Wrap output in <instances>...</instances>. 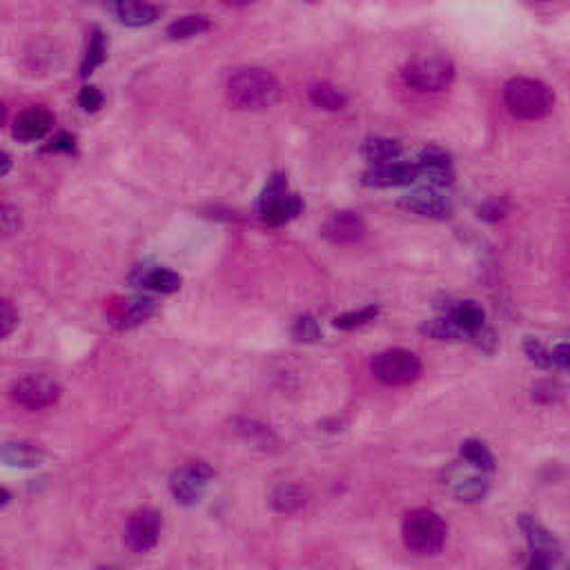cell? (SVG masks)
I'll list each match as a JSON object with an SVG mask.
<instances>
[{
	"label": "cell",
	"mask_w": 570,
	"mask_h": 570,
	"mask_svg": "<svg viewBox=\"0 0 570 570\" xmlns=\"http://www.w3.org/2000/svg\"><path fill=\"white\" fill-rule=\"evenodd\" d=\"M227 98L236 109L261 112V109L277 106L281 98V83L268 69H236L227 80Z\"/></svg>",
	"instance_id": "obj_1"
},
{
	"label": "cell",
	"mask_w": 570,
	"mask_h": 570,
	"mask_svg": "<svg viewBox=\"0 0 570 570\" xmlns=\"http://www.w3.org/2000/svg\"><path fill=\"white\" fill-rule=\"evenodd\" d=\"M503 101L521 121H539L548 116L555 106V94L548 85L535 78H512L503 87Z\"/></svg>",
	"instance_id": "obj_2"
},
{
	"label": "cell",
	"mask_w": 570,
	"mask_h": 570,
	"mask_svg": "<svg viewBox=\"0 0 570 570\" xmlns=\"http://www.w3.org/2000/svg\"><path fill=\"white\" fill-rule=\"evenodd\" d=\"M403 544L417 555H435L444 548L448 526L441 519L439 512L430 508H415L403 517L401 526Z\"/></svg>",
	"instance_id": "obj_3"
},
{
	"label": "cell",
	"mask_w": 570,
	"mask_h": 570,
	"mask_svg": "<svg viewBox=\"0 0 570 570\" xmlns=\"http://www.w3.org/2000/svg\"><path fill=\"white\" fill-rule=\"evenodd\" d=\"M372 372L386 386H410L421 377V361L410 350L392 348L374 356Z\"/></svg>",
	"instance_id": "obj_4"
},
{
	"label": "cell",
	"mask_w": 570,
	"mask_h": 570,
	"mask_svg": "<svg viewBox=\"0 0 570 570\" xmlns=\"http://www.w3.org/2000/svg\"><path fill=\"white\" fill-rule=\"evenodd\" d=\"M261 216L270 225H283V223L297 218L303 210V201L288 189L283 177H272L265 185L259 201Z\"/></svg>",
	"instance_id": "obj_5"
},
{
	"label": "cell",
	"mask_w": 570,
	"mask_h": 570,
	"mask_svg": "<svg viewBox=\"0 0 570 570\" xmlns=\"http://www.w3.org/2000/svg\"><path fill=\"white\" fill-rule=\"evenodd\" d=\"M453 76V63L441 56H421L410 60L403 69V80L419 92H441L448 87Z\"/></svg>",
	"instance_id": "obj_6"
},
{
	"label": "cell",
	"mask_w": 570,
	"mask_h": 570,
	"mask_svg": "<svg viewBox=\"0 0 570 570\" xmlns=\"http://www.w3.org/2000/svg\"><path fill=\"white\" fill-rule=\"evenodd\" d=\"M212 479V468L203 462L185 464L170 479V491L180 506H197L206 495V488Z\"/></svg>",
	"instance_id": "obj_7"
},
{
	"label": "cell",
	"mask_w": 570,
	"mask_h": 570,
	"mask_svg": "<svg viewBox=\"0 0 570 570\" xmlns=\"http://www.w3.org/2000/svg\"><path fill=\"white\" fill-rule=\"evenodd\" d=\"M12 399L23 408L41 410L54 406L60 399V386L45 374H30L12 383Z\"/></svg>",
	"instance_id": "obj_8"
},
{
	"label": "cell",
	"mask_w": 570,
	"mask_h": 570,
	"mask_svg": "<svg viewBox=\"0 0 570 570\" xmlns=\"http://www.w3.org/2000/svg\"><path fill=\"white\" fill-rule=\"evenodd\" d=\"M161 530H163V519L152 508H141V510L132 512L125 526V546L132 553H150L161 539Z\"/></svg>",
	"instance_id": "obj_9"
},
{
	"label": "cell",
	"mask_w": 570,
	"mask_h": 570,
	"mask_svg": "<svg viewBox=\"0 0 570 570\" xmlns=\"http://www.w3.org/2000/svg\"><path fill=\"white\" fill-rule=\"evenodd\" d=\"M521 530H524L526 541H529L530 548V568H546L553 566L559 557H562V548H559V541L555 539L553 533L544 529L539 521L533 517L524 515L521 517Z\"/></svg>",
	"instance_id": "obj_10"
},
{
	"label": "cell",
	"mask_w": 570,
	"mask_h": 570,
	"mask_svg": "<svg viewBox=\"0 0 570 570\" xmlns=\"http://www.w3.org/2000/svg\"><path fill=\"white\" fill-rule=\"evenodd\" d=\"M446 483H448L450 492L459 501H479L488 492V482L483 477V470L468 462L453 465L448 474H446Z\"/></svg>",
	"instance_id": "obj_11"
},
{
	"label": "cell",
	"mask_w": 570,
	"mask_h": 570,
	"mask_svg": "<svg viewBox=\"0 0 570 570\" xmlns=\"http://www.w3.org/2000/svg\"><path fill=\"white\" fill-rule=\"evenodd\" d=\"M417 168H419V179H424L430 188H446L455 179L453 161L441 147H426L419 154Z\"/></svg>",
	"instance_id": "obj_12"
},
{
	"label": "cell",
	"mask_w": 570,
	"mask_h": 570,
	"mask_svg": "<svg viewBox=\"0 0 570 570\" xmlns=\"http://www.w3.org/2000/svg\"><path fill=\"white\" fill-rule=\"evenodd\" d=\"M321 234L335 245H354L365 236L363 218L354 212H336L323 223Z\"/></svg>",
	"instance_id": "obj_13"
},
{
	"label": "cell",
	"mask_w": 570,
	"mask_h": 570,
	"mask_svg": "<svg viewBox=\"0 0 570 570\" xmlns=\"http://www.w3.org/2000/svg\"><path fill=\"white\" fill-rule=\"evenodd\" d=\"M419 180V168L417 163H383L374 165L363 174V183L370 188H399Z\"/></svg>",
	"instance_id": "obj_14"
},
{
	"label": "cell",
	"mask_w": 570,
	"mask_h": 570,
	"mask_svg": "<svg viewBox=\"0 0 570 570\" xmlns=\"http://www.w3.org/2000/svg\"><path fill=\"white\" fill-rule=\"evenodd\" d=\"M54 127V116H51L50 109L45 107H32L25 109L16 116L14 121V139L21 142H32L41 141L47 132Z\"/></svg>",
	"instance_id": "obj_15"
},
{
	"label": "cell",
	"mask_w": 570,
	"mask_h": 570,
	"mask_svg": "<svg viewBox=\"0 0 570 570\" xmlns=\"http://www.w3.org/2000/svg\"><path fill=\"white\" fill-rule=\"evenodd\" d=\"M106 3L127 27H147L159 18V9L147 0H106Z\"/></svg>",
	"instance_id": "obj_16"
},
{
	"label": "cell",
	"mask_w": 570,
	"mask_h": 570,
	"mask_svg": "<svg viewBox=\"0 0 570 570\" xmlns=\"http://www.w3.org/2000/svg\"><path fill=\"white\" fill-rule=\"evenodd\" d=\"M401 206L406 207V210L428 218H448L450 212H453V206L448 203V198H444L439 192H435V188L408 194L401 201Z\"/></svg>",
	"instance_id": "obj_17"
},
{
	"label": "cell",
	"mask_w": 570,
	"mask_h": 570,
	"mask_svg": "<svg viewBox=\"0 0 570 570\" xmlns=\"http://www.w3.org/2000/svg\"><path fill=\"white\" fill-rule=\"evenodd\" d=\"M156 310V303L147 297L125 299L112 310V323L116 327H134L147 321Z\"/></svg>",
	"instance_id": "obj_18"
},
{
	"label": "cell",
	"mask_w": 570,
	"mask_h": 570,
	"mask_svg": "<svg viewBox=\"0 0 570 570\" xmlns=\"http://www.w3.org/2000/svg\"><path fill=\"white\" fill-rule=\"evenodd\" d=\"M361 154H363L365 161H370L372 165L394 163V161L403 154V147L399 141L383 139V136H372V139L363 142Z\"/></svg>",
	"instance_id": "obj_19"
},
{
	"label": "cell",
	"mask_w": 570,
	"mask_h": 570,
	"mask_svg": "<svg viewBox=\"0 0 570 570\" xmlns=\"http://www.w3.org/2000/svg\"><path fill=\"white\" fill-rule=\"evenodd\" d=\"M448 317L465 332V339H470L474 330L483 327V321H486V312L474 301L455 303V306L448 308Z\"/></svg>",
	"instance_id": "obj_20"
},
{
	"label": "cell",
	"mask_w": 570,
	"mask_h": 570,
	"mask_svg": "<svg viewBox=\"0 0 570 570\" xmlns=\"http://www.w3.org/2000/svg\"><path fill=\"white\" fill-rule=\"evenodd\" d=\"M42 450L36 448L34 444H25V441H12L5 444L3 448V462L14 468H36L42 462Z\"/></svg>",
	"instance_id": "obj_21"
},
{
	"label": "cell",
	"mask_w": 570,
	"mask_h": 570,
	"mask_svg": "<svg viewBox=\"0 0 570 570\" xmlns=\"http://www.w3.org/2000/svg\"><path fill=\"white\" fill-rule=\"evenodd\" d=\"M270 503H272L274 510L285 512V515H294V512L306 508L308 495L303 488L292 486V483H283V486L274 488V492L270 495Z\"/></svg>",
	"instance_id": "obj_22"
},
{
	"label": "cell",
	"mask_w": 570,
	"mask_h": 570,
	"mask_svg": "<svg viewBox=\"0 0 570 570\" xmlns=\"http://www.w3.org/2000/svg\"><path fill=\"white\" fill-rule=\"evenodd\" d=\"M139 283L142 285V288L154 290V292L172 294V292H177V290H180L183 279L168 268H152V270H142Z\"/></svg>",
	"instance_id": "obj_23"
},
{
	"label": "cell",
	"mask_w": 570,
	"mask_h": 570,
	"mask_svg": "<svg viewBox=\"0 0 570 570\" xmlns=\"http://www.w3.org/2000/svg\"><path fill=\"white\" fill-rule=\"evenodd\" d=\"M234 426H236V432H239L245 441L254 444L256 448L268 450V448H272V446H277V435H274L268 426L259 424V421L236 419Z\"/></svg>",
	"instance_id": "obj_24"
},
{
	"label": "cell",
	"mask_w": 570,
	"mask_h": 570,
	"mask_svg": "<svg viewBox=\"0 0 570 570\" xmlns=\"http://www.w3.org/2000/svg\"><path fill=\"white\" fill-rule=\"evenodd\" d=\"M308 94H310V101L315 103L317 107L330 109V112H336V109H344L348 106L345 94L330 83H312Z\"/></svg>",
	"instance_id": "obj_25"
},
{
	"label": "cell",
	"mask_w": 570,
	"mask_h": 570,
	"mask_svg": "<svg viewBox=\"0 0 570 570\" xmlns=\"http://www.w3.org/2000/svg\"><path fill=\"white\" fill-rule=\"evenodd\" d=\"M462 457L464 462L477 465L483 473H492L495 470V457L488 450V446L479 439H465L462 444Z\"/></svg>",
	"instance_id": "obj_26"
},
{
	"label": "cell",
	"mask_w": 570,
	"mask_h": 570,
	"mask_svg": "<svg viewBox=\"0 0 570 570\" xmlns=\"http://www.w3.org/2000/svg\"><path fill=\"white\" fill-rule=\"evenodd\" d=\"M207 30H210V21L206 16H183L168 27V36L174 41H185V38L206 34Z\"/></svg>",
	"instance_id": "obj_27"
},
{
	"label": "cell",
	"mask_w": 570,
	"mask_h": 570,
	"mask_svg": "<svg viewBox=\"0 0 570 570\" xmlns=\"http://www.w3.org/2000/svg\"><path fill=\"white\" fill-rule=\"evenodd\" d=\"M421 332L439 341H455V339H464L465 336V332L457 326V323L450 319L448 315L424 323V326H421Z\"/></svg>",
	"instance_id": "obj_28"
},
{
	"label": "cell",
	"mask_w": 570,
	"mask_h": 570,
	"mask_svg": "<svg viewBox=\"0 0 570 570\" xmlns=\"http://www.w3.org/2000/svg\"><path fill=\"white\" fill-rule=\"evenodd\" d=\"M107 59V41L101 32H94L89 41L87 54H85L83 65H80V76H89L94 69L101 68Z\"/></svg>",
	"instance_id": "obj_29"
},
{
	"label": "cell",
	"mask_w": 570,
	"mask_h": 570,
	"mask_svg": "<svg viewBox=\"0 0 570 570\" xmlns=\"http://www.w3.org/2000/svg\"><path fill=\"white\" fill-rule=\"evenodd\" d=\"M377 315H379L377 306L361 308L359 312H348V315L336 317L335 327H339V330H354V327H361V326H365V323L377 319Z\"/></svg>",
	"instance_id": "obj_30"
},
{
	"label": "cell",
	"mask_w": 570,
	"mask_h": 570,
	"mask_svg": "<svg viewBox=\"0 0 570 570\" xmlns=\"http://www.w3.org/2000/svg\"><path fill=\"white\" fill-rule=\"evenodd\" d=\"M292 335H294V339L303 341V344H315L317 339H321V327L315 317L306 315V317H299V319L294 321Z\"/></svg>",
	"instance_id": "obj_31"
},
{
	"label": "cell",
	"mask_w": 570,
	"mask_h": 570,
	"mask_svg": "<svg viewBox=\"0 0 570 570\" xmlns=\"http://www.w3.org/2000/svg\"><path fill=\"white\" fill-rule=\"evenodd\" d=\"M524 353L529 354V359L533 361V363L541 365V368H550V350L546 348V345L541 344V341L526 339Z\"/></svg>",
	"instance_id": "obj_32"
},
{
	"label": "cell",
	"mask_w": 570,
	"mask_h": 570,
	"mask_svg": "<svg viewBox=\"0 0 570 570\" xmlns=\"http://www.w3.org/2000/svg\"><path fill=\"white\" fill-rule=\"evenodd\" d=\"M78 103L85 112H97L103 106V94L98 87H83L78 94Z\"/></svg>",
	"instance_id": "obj_33"
},
{
	"label": "cell",
	"mask_w": 570,
	"mask_h": 570,
	"mask_svg": "<svg viewBox=\"0 0 570 570\" xmlns=\"http://www.w3.org/2000/svg\"><path fill=\"white\" fill-rule=\"evenodd\" d=\"M533 397L541 403H553L562 397V386L555 382H544L533 391Z\"/></svg>",
	"instance_id": "obj_34"
},
{
	"label": "cell",
	"mask_w": 570,
	"mask_h": 570,
	"mask_svg": "<svg viewBox=\"0 0 570 570\" xmlns=\"http://www.w3.org/2000/svg\"><path fill=\"white\" fill-rule=\"evenodd\" d=\"M550 368L570 370V344H559L550 350Z\"/></svg>",
	"instance_id": "obj_35"
},
{
	"label": "cell",
	"mask_w": 570,
	"mask_h": 570,
	"mask_svg": "<svg viewBox=\"0 0 570 570\" xmlns=\"http://www.w3.org/2000/svg\"><path fill=\"white\" fill-rule=\"evenodd\" d=\"M16 323H18V312L14 310L12 303L5 299L3 301V339H7V336L12 335V330L16 327Z\"/></svg>",
	"instance_id": "obj_36"
},
{
	"label": "cell",
	"mask_w": 570,
	"mask_h": 570,
	"mask_svg": "<svg viewBox=\"0 0 570 570\" xmlns=\"http://www.w3.org/2000/svg\"><path fill=\"white\" fill-rule=\"evenodd\" d=\"M18 230V212L14 210L9 203L3 206V232L5 234H12V232Z\"/></svg>",
	"instance_id": "obj_37"
},
{
	"label": "cell",
	"mask_w": 570,
	"mask_h": 570,
	"mask_svg": "<svg viewBox=\"0 0 570 570\" xmlns=\"http://www.w3.org/2000/svg\"><path fill=\"white\" fill-rule=\"evenodd\" d=\"M50 150H65V152H74V136L69 134H59L54 141H51Z\"/></svg>",
	"instance_id": "obj_38"
},
{
	"label": "cell",
	"mask_w": 570,
	"mask_h": 570,
	"mask_svg": "<svg viewBox=\"0 0 570 570\" xmlns=\"http://www.w3.org/2000/svg\"><path fill=\"white\" fill-rule=\"evenodd\" d=\"M482 212H483V216H488V218H499V216H503V207L499 206V201L491 203V206H486Z\"/></svg>",
	"instance_id": "obj_39"
},
{
	"label": "cell",
	"mask_w": 570,
	"mask_h": 570,
	"mask_svg": "<svg viewBox=\"0 0 570 570\" xmlns=\"http://www.w3.org/2000/svg\"><path fill=\"white\" fill-rule=\"evenodd\" d=\"M9 165H12V159H9L7 152H3V172H0V174H3V177L9 172Z\"/></svg>",
	"instance_id": "obj_40"
},
{
	"label": "cell",
	"mask_w": 570,
	"mask_h": 570,
	"mask_svg": "<svg viewBox=\"0 0 570 570\" xmlns=\"http://www.w3.org/2000/svg\"><path fill=\"white\" fill-rule=\"evenodd\" d=\"M230 5H248V3H254V0H227Z\"/></svg>",
	"instance_id": "obj_41"
}]
</instances>
